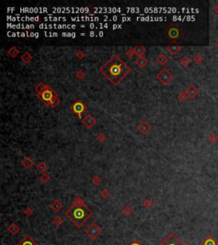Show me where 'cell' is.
<instances>
[{
	"label": "cell",
	"mask_w": 218,
	"mask_h": 245,
	"mask_svg": "<svg viewBox=\"0 0 218 245\" xmlns=\"http://www.w3.org/2000/svg\"><path fill=\"white\" fill-rule=\"evenodd\" d=\"M216 48H217V49H218V43H217V44H216Z\"/></svg>",
	"instance_id": "52"
},
{
	"label": "cell",
	"mask_w": 218,
	"mask_h": 245,
	"mask_svg": "<svg viewBox=\"0 0 218 245\" xmlns=\"http://www.w3.org/2000/svg\"><path fill=\"white\" fill-rule=\"evenodd\" d=\"M39 27L42 29H51V28H57V29H64V28H68V29H73L76 28V26L74 25H58V24H40Z\"/></svg>",
	"instance_id": "10"
},
{
	"label": "cell",
	"mask_w": 218,
	"mask_h": 245,
	"mask_svg": "<svg viewBox=\"0 0 218 245\" xmlns=\"http://www.w3.org/2000/svg\"><path fill=\"white\" fill-rule=\"evenodd\" d=\"M177 98H178V100H180V101H185L187 100V98H188V96H187L185 91H181L178 94Z\"/></svg>",
	"instance_id": "40"
},
{
	"label": "cell",
	"mask_w": 218,
	"mask_h": 245,
	"mask_svg": "<svg viewBox=\"0 0 218 245\" xmlns=\"http://www.w3.org/2000/svg\"><path fill=\"white\" fill-rule=\"evenodd\" d=\"M71 110L73 111L75 115H77L78 117H81L84 112H86L87 107L82 102V100H77L74 101L73 103L71 106Z\"/></svg>",
	"instance_id": "8"
},
{
	"label": "cell",
	"mask_w": 218,
	"mask_h": 245,
	"mask_svg": "<svg viewBox=\"0 0 218 245\" xmlns=\"http://www.w3.org/2000/svg\"><path fill=\"white\" fill-rule=\"evenodd\" d=\"M158 245H184L174 233H170Z\"/></svg>",
	"instance_id": "7"
},
{
	"label": "cell",
	"mask_w": 218,
	"mask_h": 245,
	"mask_svg": "<svg viewBox=\"0 0 218 245\" xmlns=\"http://www.w3.org/2000/svg\"><path fill=\"white\" fill-rule=\"evenodd\" d=\"M21 60L24 61L25 63H29L32 60H33V56L31 55V54L29 53V52H25L24 54L21 55Z\"/></svg>",
	"instance_id": "32"
},
{
	"label": "cell",
	"mask_w": 218,
	"mask_h": 245,
	"mask_svg": "<svg viewBox=\"0 0 218 245\" xmlns=\"http://www.w3.org/2000/svg\"><path fill=\"white\" fill-rule=\"evenodd\" d=\"M45 35L46 37H57L58 33H45Z\"/></svg>",
	"instance_id": "49"
},
{
	"label": "cell",
	"mask_w": 218,
	"mask_h": 245,
	"mask_svg": "<svg viewBox=\"0 0 218 245\" xmlns=\"http://www.w3.org/2000/svg\"><path fill=\"white\" fill-rule=\"evenodd\" d=\"M63 222H64V218L62 215L54 216L53 219H52V223L56 227H59L61 225L63 224Z\"/></svg>",
	"instance_id": "24"
},
{
	"label": "cell",
	"mask_w": 218,
	"mask_h": 245,
	"mask_svg": "<svg viewBox=\"0 0 218 245\" xmlns=\"http://www.w3.org/2000/svg\"><path fill=\"white\" fill-rule=\"evenodd\" d=\"M213 11L215 14H216L218 16V2L214 5V8H213Z\"/></svg>",
	"instance_id": "50"
},
{
	"label": "cell",
	"mask_w": 218,
	"mask_h": 245,
	"mask_svg": "<svg viewBox=\"0 0 218 245\" xmlns=\"http://www.w3.org/2000/svg\"><path fill=\"white\" fill-rule=\"evenodd\" d=\"M134 51H135L136 55H137L138 57H143V54L146 53V49L143 46L137 45L134 47Z\"/></svg>",
	"instance_id": "23"
},
{
	"label": "cell",
	"mask_w": 218,
	"mask_h": 245,
	"mask_svg": "<svg viewBox=\"0 0 218 245\" xmlns=\"http://www.w3.org/2000/svg\"><path fill=\"white\" fill-rule=\"evenodd\" d=\"M186 245H190V244H186Z\"/></svg>",
	"instance_id": "53"
},
{
	"label": "cell",
	"mask_w": 218,
	"mask_h": 245,
	"mask_svg": "<svg viewBox=\"0 0 218 245\" xmlns=\"http://www.w3.org/2000/svg\"><path fill=\"white\" fill-rule=\"evenodd\" d=\"M201 245H218V242L213 236L209 235L202 241Z\"/></svg>",
	"instance_id": "19"
},
{
	"label": "cell",
	"mask_w": 218,
	"mask_h": 245,
	"mask_svg": "<svg viewBox=\"0 0 218 245\" xmlns=\"http://www.w3.org/2000/svg\"><path fill=\"white\" fill-rule=\"evenodd\" d=\"M76 56H77L79 60H81V59L84 58V57H85V54H84V51H82V50H79V51L77 52Z\"/></svg>",
	"instance_id": "44"
},
{
	"label": "cell",
	"mask_w": 218,
	"mask_h": 245,
	"mask_svg": "<svg viewBox=\"0 0 218 245\" xmlns=\"http://www.w3.org/2000/svg\"><path fill=\"white\" fill-rule=\"evenodd\" d=\"M21 12H28V13H38V12H45L48 11V9L46 8H22L20 9Z\"/></svg>",
	"instance_id": "20"
},
{
	"label": "cell",
	"mask_w": 218,
	"mask_h": 245,
	"mask_svg": "<svg viewBox=\"0 0 218 245\" xmlns=\"http://www.w3.org/2000/svg\"><path fill=\"white\" fill-rule=\"evenodd\" d=\"M128 245H143V244H142L140 241H138L137 239H134V240H132V241Z\"/></svg>",
	"instance_id": "47"
},
{
	"label": "cell",
	"mask_w": 218,
	"mask_h": 245,
	"mask_svg": "<svg viewBox=\"0 0 218 245\" xmlns=\"http://www.w3.org/2000/svg\"><path fill=\"white\" fill-rule=\"evenodd\" d=\"M62 36H63V37H76V33H62Z\"/></svg>",
	"instance_id": "48"
},
{
	"label": "cell",
	"mask_w": 218,
	"mask_h": 245,
	"mask_svg": "<svg viewBox=\"0 0 218 245\" xmlns=\"http://www.w3.org/2000/svg\"><path fill=\"white\" fill-rule=\"evenodd\" d=\"M102 179L101 178V176H99V175H95V176L92 178V180H91L92 183L95 184V185H96V186H99V185L101 184V182H102Z\"/></svg>",
	"instance_id": "39"
},
{
	"label": "cell",
	"mask_w": 218,
	"mask_h": 245,
	"mask_svg": "<svg viewBox=\"0 0 218 245\" xmlns=\"http://www.w3.org/2000/svg\"><path fill=\"white\" fill-rule=\"evenodd\" d=\"M54 11H56V12H68V13H85L86 11H89V8H54Z\"/></svg>",
	"instance_id": "9"
},
{
	"label": "cell",
	"mask_w": 218,
	"mask_h": 245,
	"mask_svg": "<svg viewBox=\"0 0 218 245\" xmlns=\"http://www.w3.org/2000/svg\"><path fill=\"white\" fill-rule=\"evenodd\" d=\"M76 76H77V78L78 79H82L85 77V74H84V72H82V71H78L77 73H76Z\"/></svg>",
	"instance_id": "45"
},
{
	"label": "cell",
	"mask_w": 218,
	"mask_h": 245,
	"mask_svg": "<svg viewBox=\"0 0 218 245\" xmlns=\"http://www.w3.org/2000/svg\"><path fill=\"white\" fill-rule=\"evenodd\" d=\"M84 233L88 237L91 238L92 240H95L99 236L102 235V229L95 222H91L89 226H87V227L84 229Z\"/></svg>",
	"instance_id": "5"
},
{
	"label": "cell",
	"mask_w": 218,
	"mask_h": 245,
	"mask_svg": "<svg viewBox=\"0 0 218 245\" xmlns=\"http://www.w3.org/2000/svg\"><path fill=\"white\" fill-rule=\"evenodd\" d=\"M179 63L181 64L182 67H188L191 64V59L188 56H183L179 60Z\"/></svg>",
	"instance_id": "29"
},
{
	"label": "cell",
	"mask_w": 218,
	"mask_h": 245,
	"mask_svg": "<svg viewBox=\"0 0 218 245\" xmlns=\"http://www.w3.org/2000/svg\"><path fill=\"white\" fill-rule=\"evenodd\" d=\"M62 208H63V203L58 199L54 200L53 202L51 203V204H50V208H51V210L53 212H55V213L61 211L62 209Z\"/></svg>",
	"instance_id": "16"
},
{
	"label": "cell",
	"mask_w": 218,
	"mask_h": 245,
	"mask_svg": "<svg viewBox=\"0 0 218 245\" xmlns=\"http://www.w3.org/2000/svg\"><path fill=\"white\" fill-rule=\"evenodd\" d=\"M96 12H120L122 11V9L120 8H94Z\"/></svg>",
	"instance_id": "21"
},
{
	"label": "cell",
	"mask_w": 218,
	"mask_h": 245,
	"mask_svg": "<svg viewBox=\"0 0 218 245\" xmlns=\"http://www.w3.org/2000/svg\"><path fill=\"white\" fill-rule=\"evenodd\" d=\"M48 167L46 165V163L45 162H39L36 165V170H37L38 172H40L42 174L44 173H46V170H47Z\"/></svg>",
	"instance_id": "27"
},
{
	"label": "cell",
	"mask_w": 218,
	"mask_h": 245,
	"mask_svg": "<svg viewBox=\"0 0 218 245\" xmlns=\"http://www.w3.org/2000/svg\"><path fill=\"white\" fill-rule=\"evenodd\" d=\"M17 245H39V244L37 243L36 242L33 240L32 237L27 234V235H25V237L21 239V241L17 243Z\"/></svg>",
	"instance_id": "15"
},
{
	"label": "cell",
	"mask_w": 218,
	"mask_h": 245,
	"mask_svg": "<svg viewBox=\"0 0 218 245\" xmlns=\"http://www.w3.org/2000/svg\"><path fill=\"white\" fill-rule=\"evenodd\" d=\"M97 140H98L100 142H103V141H106V136H105L103 134H99V135L97 136Z\"/></svg>",
	"instance_id": "46"
},
{
	"label": "cell",
	"mask_w": 218,
	"mask_h": 245,
	"mask_svg": "<svg viewBox=\"0 0 218 245\" xmlns=\"http://www.w3.org/2000/svg\"><path fill=\"white\" fill-rule=\"evenodd\" d=\"M193 60H194V63H196V64H200V63L204 61V58H203L202 54H196L194 56V59H193Z\"/></svg>",
	"instance_id": "38"
},
{
	"label": "cell",
	"mask_w": 218,
	"mask_h": 245,
	"mask_svg": "<svg viewBox=\"0 0 218 245\" xmlns=\"http://www.w3.org/2000/svg\"><path fill=\"white\" fill-rule=\"evenodd\" d=\"M100 71L113 84L118 85L131 72V68L119 55L113 54Z\"/></svg>",
	"instance_id": "1"
},
{
	"label": "cell",
	"mask_w": 218,
	"mask_h": 245,
	"mask_svg": "<svg viewBox=\"0 0 218 245\" xmlns=\"http://www.w3.org/2000/svg\"><path fill=\"white\" fill-rule=\"evenodd\" d=\"M165 36L168 37V39H170L172 43H176L181 39L184 33L179 26L172 24L165 30Z\"/></svg>",
	"instance_id": "4"
},
{
	"label": "cell",
	"mask_w": 218,
	"mask_h": 245,
	"mask_svg": "<svg viewBox=\"0 0 218 245\" xmlns=\"http://www.w3.org/2000/svg\"><path fill=\"white\" fill-rule=\"evenodd\" d=\"M152 206H153V203H152V200L149 199V198H147V199L144 200V202H143V207H144L147 210L151 209V208H152Z\"/></svg>",
	"instance_id": "34"
},
{
	"label": "cell",
	"mask_w": 218,
	"mask_h": 245,
	"mask_svg": "<svg viewBox=\"0 0 218 245\" xmlns=\"http://www.w3.org/2000/svg\"><path fill=\"white\" fill-rule=\"evenodd\" d=\"M121 25H113V29H116V28H121Z\"/></svg>",
	"instance_id": "51"
},
{
	"label": "cell",
	"mask_w": 218,
	"mask_h": 245,
	"mask_svg": "<svg viewBox=\"0 0 218 245\" xmlns=\"http://www.w3.org/2000/svg\"><path fill=\"white\" fill-rule=\"evenodd\" d=\"M208 141L210 142V144H216L218 142V135L216 133H211L208 136Z\"/></svg>",
	"instance_id": "30"
},
{
	"label": "cell",
	"mask_w": 218,
	"mask_h": 245,
	"mask_svg": "<svg viewBox=\"0 0 218 245\" xmlns=\"http://www.w3.org/2000/svg\"><path fill=\"white\" fill-rule=\"evenodd\" d=\"M7 231L9 234H11L12 236H16L17 234L20 232V226H18L16 222H13L9 225L7 228Z\"/></svg>",
	"instance_id": "17"
},
{
	"label": "cell",
	"mask_w": 218,
	"mask_h": 245,
	"mask_svg": "<svg viewBox=\"0 0 218 245\" xmlns=\"http://www.w3.org/2000/svg\"><path fill=\"white\" fill-rule=\"evenodd\" d=\"M148 64V61L145 57H139L136 61V65L137 67L142 69V68H145L147 67V65Z\"/></svg>",
	"instance_id": "22"
},
{
	"label": "cell",
	"mask_w": 218,
	"mask_h": 245,
	"mask_svg": "<svg viewBox=\"0 0 218 245\" xmlns=\"http://www.w3.org/2000/svg\"><path fill=\"white\" fill-rule=\"evenodd\" d=\"M137 129L141 135H147L151 130V126L146 121H142L141 122V124L137 125Z\"/></svg>",
	"instance_id": "13"
},
{
	"label": "cell",
	"mask_w": 218,
	"mask_h": 245,
	"mask_svg": "<svg viewBox=\"0 0 218 245\" xmlns=\"http://www.w3.org/2000/svg\"><path fill=\"white\" fill-rule=\"evenodd\" d=\"M19 52H20L19 50L17 49L16 47H15V46L11 47V48L8 50V54H9V56H10V57H13V58L16 57L17 54H19Z\"/></svg>",
	"instance_id": "31"
},
{
	"label": "cell",
	"mask_w": 218,
	"mask_h": 245,
	"mask_svg": "<svg viewBox=\"0 0 218 245\" xmlns=\"http://www.w3.org/2000/svg\"><path fill=\"white\" fill-rule=\"evenodd\" d=\"M166 49L168 50L170 54H172V55H177V54H179L182 50V46L177 45V44H172V45H168L166 47Z\"/></svg>",
	"instance_id": "14"
},
{
	"label": "cell",
	"mask_w": 218,
	"mask_h": 245,
	"mask_svg": "<svg viewBox=\"0 0 218 245\" xmlns=\"http://www.w3.org/2000/svg\"><path fill=\"white\" fill-rule=\"evenodd\" d=\"M71 20L73 21H99V17L96 16H82V17H72Z\"/></svg>",
	"instance_id": "18"
},
{
	"label": "cell",
	"mask_w": 218,
	"mask_h": 245,
	"mask_svg": "<svg viewBox=\"0 0 218 245\" xmlns=\"http://www.w3.org/2000/svg\"><path fill=\"white\" fill-rule=\"evenodd\" d=\"M9 28H22V29H30V28H34L33 25H22V24H18V25H12V24H7Z\"/></svg>",
	"instance_id": "26"
},
{
	"label": "cell",
	"mask_w": 218,
	"mask_h": 245,
	"mask_svg": "<svg viewBox=\"0 0 218 245\" xmlns=\"http://www.w3.org/2000/svg\"><path fill=\"white\" fill-rule=\"evenodd\" d=\"M137 20H141V21H160V20H164V18L162 17H151V16H146V17H138Z\"/></svg>",
	"instance_id": "33"
},
{
	"label": "cell",
	"mask_w": 218,
	"mask_h": 245,
	"mask_svg": "<svg viewBox=\"0 0 218 245\" xmlns=\"http://www.w3.org/2000/svg\"><path fill=\"white\" fill-rule=\"evenodd\" d=\"M100 196H101V198H103V199H107V198H109L110 193H109V191H107V188H104V189H102V190L101 191V192H100Z\"/></svg>",
	"instance_id": "37"
},
{
	"label": "cell",
	"mask_w": 218,
	"mask_h": 245,
	"mask_svg": "<svg viewBox=\"0 0 218 245\" xmlns=\"http://www.w3.org/2000/svg\"><path fill=\"white\" fill-rule=\"evenodd\" d=\"M44 20L46 21H65L66 20V17H45Z\"/></svg>",
	"instance_id": "36"
},
{
	"label": "cell",
	"mask_w": 218,
	"mask_h": 245,
	"mask_svg": "<svg viewBox=\"0 0 218 245\" xmlns=\"http://www.w3.org/2000/svg\"><path fill=\"white\" fill-rule=\"evenodd\" d=\"M169 58L165 55V54H161L158 58H157V61L162 66H165L167 63L169 62Z\"/></svg>",
	"instance_id": "28"
},
{
	"label": "cell",
	"mask_w": 218,
	"mask_h": 245,
	"mask_svg": "<svg viewBox=\"0 0 218 245\" xmlns=\"http://www.w3.org/2000/svg\"><path fill=\"white\" fill-rule=\"evenodd\" d=\"M217 101H218V99H217Z\"/></svg>",
	"instance_id": "54"
},
{
	"label": "cell",
	"mask_w": 218,
	"mask_h": 245,
	"mask_svg": "<svg viewBox=\"0 0 218 245\" xmlns=\"http://www.w3.org/2000/svg\"><path fill=\"white\" fill-rule=\"evenodd\" d=\"M64 215L77 228H80L93 216V212L80 197H76Z\"/></svg>",
	"instance_id": "2"
},
{
	"label": "cell",
	"mask_w": 218,
	"mask_h": 245,
	"mask_svg": "<svg viewBox=\"0 0 218 245\" xmlns=\"http://www.w3.org/2000/svg\"><path fill=\"white\" fill-rule=\"evenodd\" d=\"M133 212V209L130 206H124L123 208H122V214L123 215L125 216H129Z\"/></svg>",
	"instance_id": "35"
},
{
	"label": "cell",
	"mask_w": 218,
	"mask_h": 245,
	"mask_svg": "<svg viewBox=\"0 0 218 245\" xmlns=\"http://www.w3.org/2000/svg\"><path fill=\"white\" fill-rule=\"evenodd\" d=\"M82 122L83 124L85 125L87 128L91 129V128H92V127L94 126V124H95V123H96V120H95V118L92 116V115H91V114H87L86 116L83 118Z\"/></svg>",
	"instance_id": "12"
},
{
	"label": "cell",
	"mask_w": 218,
	"mask_h": 245,
	"mask_svg": "<svg viewBox=\"0 0 218 245\" xmlns=\"http://www.w3.org/2000/svg\"><path fill=\"white\" fill-rule=\"evenodd\" d=\"M134 55H136L135 51H134V49H130V50H128L127 51H126V56H127L129 59H132L134 57Z\"/></svg>",
	"instance_id": "42"
},
{
	"label": "cell",
	"mask_w": 218,
	"mask_h": 245,
	"mask_svg": "<svg viewBox=\"0 0 218 245\" xmlns=\"http://www.w3.org/2000/svg\"><path fill=\"white\" fill-rule=\"evenodd\" d=\"M35 89L38 92V98L46 106L55 107L59 104L60 100L56 93L54 91L49 85H46L45 83H39L35 87Z\"/></svg>",
	"instance_id": "3"
},
{
	"label": "cell",
	"mask_w": 218,
	"mask_h": 245,
	"mask_svg": "<svg viewBox=\"0 0 218 245\" xmlns=\"http://www.w3.org/2000/svg\"><path fill=\"white\" fill-rule=\"evenodd\" d=\"M186 94L188 96V98L190 99H194L196 98L198 94H199V89H198L197 86H195L194 83H191L189 86L188 87V89H186Z\"/></svg>",
	"instance_id": "11"
},
{
	"label": "cell",
	"mask_w": 218,
	"mask_h": 245,
	"mask_svg": "<svg viewBox=\"0 0 218 245\" xmlns=\"http://www.w3.org/2000/svg\"><path fill=\"white\" fill-rule=\"evenodd\" d=\"M40 180L44 183H47L49 180H50V176L48 175L47 173H44L43 175L40 176Z\"/></svg>",
	"instance_id": "41"
},
{
	"label": "cell",
	"mask_w": 218,
	"mask_h": 245,
	"mask_svg": "<svg viewBox=\"0 0 218 245\" xmlns=\"http://www.w3.org/2000/svg\"><path fill=\"white\" fill-rule=\"evenodd\" d=\"M33 209L31 208V207H27V208L25 209L24 211L25 215L27 216H31L33 215Z\"/></svg>",
	"instance_id": "43"
},
{
	"label": "cell",
	"mask_w": 218,
	"mask_h": 245,
	"mask_svg": "<svg viewBox=\"0 0 218 245\" xmlns=\"http://www.w3.org/2000/svg\"><path fill=\"white\" fill-rule=\"evenodd\" d=\"M156 79L164 85H167L173 79L172 73L167 70L166 68H163L162 70L157 74Z\"/></svg>",
	"instance_id": "6"
},
{
	"label": "cell",
	"mask_w": 218,
	"mask_h": 245,
	"mask_svg": "<svg viewBox=\"0 0 218 245\" xmlns=\"http://www.w3.org/2000/svg\"><path fill=\"white\" fill-rule=\"evenodd\" d=\"M33 163H34L33 161L29 157H26L21 162V164H22V166L24 167L25 169H30L33 165Z\"/></svg>",
	"instance_id": "25"
}]
</instances>
